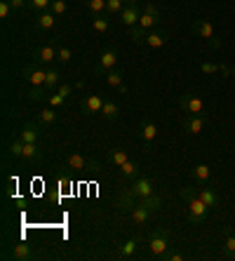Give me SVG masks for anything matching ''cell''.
Wrapping results in <instances>:
<instances>
[{
	"label": "cell",
	"mask_w": 235,
	"mask_h": 261,
	"mask_svg": "<svg viewBox=\"0 0 235 261\" xmlns=\"http://www.w3.org/2000/svg\"><path fill=\"white\" fill-rule=\"evenodd\" d=\"M10 153H12L14 158H24V141H21V137L10 144Z\"/></svg>",
	"instance_id": "37"
},
{
	"label": "cell",
	"mask_w": 235,
	"mask_h": 261,
	"mask_svg": "<svg viewBox=\"0 0 235 261\" xmlns=\"http://www.w3.org/2000/svg\"><path fill=\"white\" fill-rule=\"evenodd\" d=\"M137 200H139V198L132 193V189L122 191L120 198H118V210H120V212H132L134 205H137Z\"/></svg>",
	"instance_id": "19"
},
{
	"label": "cell",
	"mask_w": 235,
	"mask_h": 261,
	"mask_svg": "<svg viewBox=\"0 0 235 261\" xmlns=\"http://www.w3.org/2000/svg\"><path fill=\"white\" fill-rule=\"evenodd\" d=\"M163 261H184V254H181V252H167V254L163 256Z\"/></svg>",
	"instance_id": "45"
},
{
	"label": "cell",
	"mask_w": 235,
	"mask_h": 261,
	"mask_svg": "<svg viewBox=\"0 0 235 261\" xmlns=\"http://www.w3.org/2000/svg\"><path fill=\"white\" fill-rule=\"evenodd\" d=\"M49 5H52V0H29V7H31V10H40V12L49 10Z\"/></svg>",
	"instance_id": "40"
},
{
	"label": "cell",
	"mask_w": 235,
	"mask_h": 261,
	"mask_svg": "<svg viewBox=\"0 0 235 261\" xmlns=\"http://www.w3.org/2000/svg\"><path fill=\"white\" fill-rule=\"evenodd\" d=\"M64 101H66V99L61 97L59 92H55V94H49V97H47V106H52V109H59V106H64Z\"/></svg>",
	"instance_id": "41"
},
{
	"label": "cell",
	"mask_w": 235,
	"mask_h": 261,
	"mask_svg": "<svg viewBox=\"0 0 235 261\" xmlns=\"http://www.w3.org/2000/svg\"><path fill=\"white\" fill-rule=\"evenodd\" d=\"M47 97H49V90L45 85H42V87H31V90H29V99H31V101H47Z\"/></svg>",
	"instance_id": "26"
},
{
	"label": "cell",
	"mask_w": 235,
	"mask_h": 261,
	"mask_svg": "<svg viewBox=\"0 0 235 261\" xmlns=\"http://www.w3.org/2000/svg\"><path fill=\"white\" fill-rule=\"evenodd\" d=\"M49 10H52L57 17H64V14H66V0H52Z\"/></svg>",
	"instance_id": "39"
},
{
	"label": "cell",
	"mask_w": 235,
	"mask_h": 261,
	"mask_svg": "<svg viewBox=\"0 0 235 261\" xmlns=\"http://www.w3.org/2000/svg\"><path fill=\"white\" fill-rule=\"evenodd\" d=\"M71 57H73L71 47H66V45H59V52H57V61H59V64H68V61H71Z\"/></svg>",
	"instance_id": "38"
},
{
	"label": "cell",
	"mask_w": 235,
	"mask_h": 261,
	"mask_svg": "<svg viewBox=\"0 0 235 261\" xmlns=\"http://www.w3.org/2000/svg\"><path fill=\"white\" fill-rule=\"evenodd\" d=\"M167 40H169V33H167V31L153 29V31H148V36H146L144 45H146V47H151V49H158V47H163Z\"/></svg>",
	"instance_id": "16"
},
{
	"label": "cell",
	"mask_w": 235,
	"mask_h": 261,
	"mask_svg": "<svg viewBox=\"0 0 235 261\" xmlns=\"http://www.w3.org/2000/svg\"><path fill=\"white\" fill-rule=\"evenodd\" d=\"M193 33H195V36H200V38H205L207 43H210V47L217 49V52L223 47V43L219 40L217 36H214V29H212V24L207 21V19H195V21H193Z\"/></svg>",
	"instance_id": "4"
},
{
	"label": "cell",
	"mask_w": 235,
	"mask_h": 261,
	"mask_svg": "<svg viewBox=\"0 0 235 261\" xmlns=\"http://www.w3.org/2000/svg\"><path fill=\"white\" fill-rule=\"evenodd\" d=\"M24 158L40 160V148H38V144H24Z\"/></svg>",
	"instance_id": "35"
},
{
	"label": "cell",
	"mask_w": 235,
	"mask_h": 261,
	"mask_svg": "<svg viewBox=\"0 0 235 261\" xmlns=\"http://www.w3.org/2000/svg\"><path fill=\"white\" fill-rule=\"evenodd\" d=\"M103 103H106V99H101L99 94H87L80 101V109H83L85 116H94V113H101Z\"/></svg>",
	"instance_id": "11"
},
{
	"label": "cell",
	"mask_w": 235,
	"mask_h": 261,
	"mask_svg": "<svg viewBox=\"0 0 235 261\" xmlns=\"http://www.w3.org/2000/svg\"><path fill=\"white\" fill-rule=\"evenodd\" d=\"M158 137V125L151 120V118H141L139 120V139L144 141L146 146H151Z\"/></svg>",
	"instance_id": "9"
},
{
	"label": "cell",
	"mask_w": 235,
	"mask_h": 261,
	"mask_svg": "<svg viewBox=\"0 0 235 261\" xmlns=\"http://www.w3.org/2000/svg\"><path fill=\"white\" fill-rule=\"evenodd\" d=\"M10 5H12L14 12H21L24 7H29V0H10Z\"/></svg>",
	"instance_id": "43"
},
{
	"label": "cell",
	"mask_w": 235,
	"mask_h": 261,
	"mask_svg": "<svg viewBox=\"0 0 235 261\" xmlns=\"http://www.w3.org/2000/svg\"><path fill=\"white\" fill-rule=\"evenodd\" d=\"M61 85V71L59 68H47V78H45V87L49 92L55 90V87Z\"/></svg>",
	"instance_id": "23"
},
{
	"label": "cell",
	"mask_w": 235,
	"mask_h": 261,
	"mask_svg": "<svg viewBox=\"0 0 235 261\" xmlns=\"http://www.w3.org/2000/svg\"><path fill=\"white\" fill-rule=\"evenodd\" d=\"M198 195H200V200L205 202L210 210H214V207L219 205V195L214 193L212 189H207V186H200V191H198Z\"/></svg>",
	"instance_id": "22"
},
{
	"label": "cell",
	"mask_w": 235,
	"mask_h": 261,
	"mask_svg": "<svg viewBox=\"0 0 235 261\" xmlns=\"http://www.w3.org/2000/svg\"><path fill=\"white\" fill-rule=\"evenodd\" d=\"M103 78H106V83H109L111 87H122V71L120 68H111Z\"/></svg>",
	"instance_id": "29"
},
{
	"label": "cell",
	"mask_w": 235,
	"mask_h": 261,
	"mask_svg": "<svg viewBox=\"0 0 235 261\" xmlns=\"http://www.w3.org/2000/svg\"><path fill=\"white\" fill-rule=\"evenodd\" d=\"M176 103H179V109L184 111V113H195V116H202V113H205V103H202L200 97H195V94H181V97L176 99Z\"/></svg>",
	"instance_id": "7"
},
{
	"label": "cell",
	"mask_w": 235,
	"mask_h": 261,
	"mask_svg": "<svg viewBox=\"0 0 235 261\" xmlns=\"http://www.w3.org/2000/svg\"><path fill=\"white\" fill-rule=\"evenodd\" d=\"M66 165L75 172H99V163L94 158H87L83 153H71L66 155Z\"/></svg>",
	"instance_id": "6"
},
{
	"label": "cell",
	"mask_w": 235,
	"mask_h": 261,
	"mask_svg": "<svg viewBox=\"0 0 235 261\" xmlns=\"http://www.w3.org/2000/svg\"><path fill=\"white\" fill-rule=\"evenodd\" d=\"M198 191H200V186L198 189H195V186H184V189L179 191L181 200L186 202V207H188V221L195 224V226H200L207 217H210V207L200 200Z\"/></svg>",
	"instance_id": "1"
},
{
	"label": "cell",
	"mask_w": 235,
	"mask_h": 261,
	"mask_svg": "<svg viewBox=\"0 0 235 261\" xmlns=\"http://www.w3.org/2000/svg\"><path fill=\"white\" fill-rule=\"evenodd\" d=\"M111 68H118V52H115V47H106L101 52V57H99V66H97V75L103 78Z\"/></svg>",
	"instance_id": "8"
},
{
	"label": "cell",
	"mask_w": 235,
	"mask_h": 261,
	"mask_svg": "<svg viewBox=\"0 0 235 261\" xmlns=\"http://www.w3.org/2000/svg\"><path fill=\"white\" fill-rule=\"evenodd\" d=\"M40 127L38 125H33V122H26L24 127H21V132H19V137H21V141L24 144H38V139H40Z\"/></svg>",
	"instance_id": "18"
},
{
	"label": "cell",
	"mask_w": 235,
	"mask_h": 261,
	"mask_svg": "<svg viewBox=\"0 0 235 261\" xmlns=\"http://www.w3.org/2000/svg\"><path fill=\"white\" fill-rule=\"evenodd\" d=\"M85 5H87V10H90L94 17L106 12V0H85Z\"/></svg>",
	"instance_id": "32"
},
{
	"label": "cell",
	"mask_w": 235,
	"mask_h": 261,
	"mask_svg": "<svg viewBox=\"0 0 235 261\" xmlns=\"http://www.w3.org/2000/svg\"><path fill=\"white\" fill-rule=\"evenodd\" d=\"M127 151H122V148H113V151H111V163L113 165H118V167H120V165H125L127 163Z\"/></svg>",
	"instance_id": "36"
},
{
	"label": "cell",
	"mask_w": 235,
	"mask_h": 261,
	"mask_svg": "<svg viewBox=\"0 0 235 261\" xmlns=\"http://www.w3.org/2000/svg\"><path fill=\"white\" fill-rule=\"evenodd\" d=\"M120 174L125 176V179H137V176L141 174V165H139L137 160H127L125 165H120Z\"/></svg>",
	"instance_id": "21"
},
{
	"label": "cell",
	"mask_w": 235,
	"mask_h": 261,
	"mask_svg": "<svg viewBox=\"0 0 235 261\" xmlns=\"http://www.w3.org/2000/svg\"><path fill=\"white\" fill-rule=\"evenodd\" d=\"M38 120L42 122V125H55L57 120H59V116L55 113V109L49 106V109H42L40 113H38Z\"/></svg>",
	"instance_id": "27"
},
{
	"label": "cell",
	"mask_w": 235,
	"mask_h": 261,
	"mask_svg": "<svg viewBox=\"0 0 235 261\" xmlns=\"http://www.w3.org/2000/svg\"><path fill=\"white\" fill-rule=\"evenodd\" d=\"M24 78L31 87H42L45 85V78H47V71L40 66H24Z\"/></svg>",
	"instance_id": "10"
},
{
	"label": "cell",
	"mask_w": 235,
	"mask_h": 261,
	"mask_svg": "<svg viewBox=\"0 0 235 261\" xmlns=\"http://www.w3.org/2000/svg\"><path fill=\"white\" fill-rule=\"evenodd\" d=\"M158 24H160V10H158L155 3L146 0L144 7H141V19H139V26H141L144 31H153Z\"/></svg>",
	"instance_id": "5"
},
{
	"label": "cell",
	"mask_w": 235,
	"mask_h": 261,
	"mask_svg": "<svg viewBox=\"0 0 235 261\" xmlns=\"http://www.w3.org/2000/svg\"><path fill=\"white\" fill-rule=\"evenodd\" d=\"M141 0H125V5H139Z\"/></svg>",
	"instance_id": "46"
},
{
	"label": "cell",
	"mask_w": 235,
	"mask_h": 261,
	"mask_svg": "<svg viewBox=\"0 0 235 261\" xmlns=\"http://www.w3.org/2000/svg\"><path fill=\"white\" fill-rule=\"evenodd\" d=\"M125 10V0H106V12H109V17H120V12Z\"/></svg>",
	"instance_id": "30"
},
{
	"label": "cell",
	"mask_w": 235,
	"mask_h": 261,
	"mask_svg": "<svg viewBox=\"0 0 235 261\" xmlns=\"http://www.w3.org/2000/svg\"><path fill=\"white\" fill-rule=\"evenodd\" d=\"M230 78H235V66H233V68H230Z\"/></svg>",
	"instance_id": "47"
},
{
	"label": "cell",
	"mask_w": 235,
	"mask_h": 261,
	"mask_svg": "<svg viewBox=\"0 0 235 261\" xmlns=\"http://www.w3.org/2000/svg\"><path fill=\"white\" fill-rule=\"evenodd\" d=\"M10 256L17 261H31L33 259V249H31V245H26V243H14L12 254Z\"/></svg>",
	"instance_id": "20"
},
{
	"label": "cell",
	"mask_w": 235,
	"mask_h": 261,
	"mask_svg": "<svg viewBox=\"0 0 235 261\" xmlns=\"http://www.w3.org/2000/svg\"><path fill=\"white\" fill-rule=\"evenodd\" d=\"M193 176H195V181H198L200 186H205L207 179H210V167H207V165H195V167H193Z\"/></svg>",
	"instance_id": "28"
},
{
	"label": "cell",
	"mask_w": 235,
	"mask_h": 261,
	"mask_svg": "<svg viewBox=\"0 0 235 261\" xmlns=\"http://www.w3.org/2000/svg\"><path fill=\"white\" fill-rule=\"evenodd\" d=\"M148 249H151L153 259H163V256L169 252V233L165 231V228L153 231L151 238H148Z\"/></svg>",
	"instance_id": "3"
},
{
	"label": "cell",
	"mask_w": 235,
	"mask_h": 261,
	"mask_svg": "<svg viewBox=\"0 0 235 261\" xmlns=\"http://www.w3.org/2000/svg\"><path fill=\"white\" fill-rule=\"evenodd\" d=\"M57 26V14L52 10H45V12L38 14L36 19V29L38 31H52Z\"/></svg>",
	"instance_id": "17"
},
{
	"label": "cell",
	"mask_w": 235,
	"mask_h": 261,
	"mask_svg": "<svg viewBox=\"0 0 235 261\" xmlns=\"http://www.w3.org/2000/svg\"><path fill=\"white\" fill-rule=\"evenodd\" d=\"M57 92H59L61 97L66 99V97H71V92H73V87H71V85H68V83H61V85H59V87H57Z\"/></svg>",
	"instance_id": "44"
},
{
	"label": "cell",
	"mask_w": 235,
	"mask_h": 261,
	"mask_svg": "<svg viewBox=\"0 0 235 261\" xmlns=\"http://www.w3.org/2000/svg\"><path fill=\"white\" fill-rule=\"evenodd\" d=\"M92 26L97 33H106L109 31V17H103V14H97V17L92 19Z\"/></svg>",
	"instance_id": "33"
},
{
	"label": "cell",
	"mask_w": 235,
	"mask_h": 261,
	"mask_svg": "<svg viewBox=\"0 0 235 261\" xmlns=\"http://www.w3.org/2000/svg\"><path fill=\"white\" fill-rule=\"evenodd\" d=\"M57 52H59V47H55V45H42L33 52V59L42 66H52V61L57 59Z\"/></svg>",
	"instance_id": "14"
},
{
	"label": "cell",
	"mask_w": 235,
	"mask_h": 261,
	"mask_svg": "<svg viewBox=\"0 0 235 261\" xmlns=\"http://www.w3.org/2000/svg\"><path fill=\"white\" fill-rule=\"evenodd\" d=\"M139 19H141V7L139 5H125V10L120 12V24L127 29L139 26Z\"/></svg>",
	"instance_id": "15"
},
{
	"label": "cell",
	"mask_w": 235,
	"mask_h": 261,
	"mask_svg": "<svg viewBox=\"0 0 235 261\" xmlns=\"http://www.w3.org/2000/svg\"><path fill=\"white\" fill-rule=\"evenodd\" d=\"M160 207H163V198L153 193V195H148V198H141V200L134 205V210L129 212V219H132V224L139 228V226H144L146 221L151 219V214L158 212Z\"/></svg>",
	"instance_id": "2"
},
{
	"label": "cell",
	"mask_w": 235,
	"mask_h": 261,
	"mask_svg": "<svg viewBox=\"0 0 235 261\" xmlns=\"http://www.w3.org/2000/svg\"><path fill=\"white\" fill-rule=\"evenodd\" d=\"M129 189H132V193L137 195L139 200H141V198H148V195L155 193V189H153V181L148 179V176H137Z\"/></svg>",
	"instance_id": "13"
},
{
	"label": "cell",
	"mask_w": 235,
	"mask_h": 261,
	"mask_svg": "<svg viewBox=\"0 0 235 261\" xmlns=\"http://www.w3.org/2000/svg\"><path fill=\"white\" fill-rule=\"evenodd\" d=\"M137 249H139V240H137V238H134V240H127V243L120 247V256H122V259H132V256L137 254Z\"/></svg>",
	"instance_id": "25"
},
{
	"label": "cell",
	"mask_w": 235,
	"mask_h": 261,
	"mask_svg": "<svg viewBox=\"0 0 235 261\" xmlns=\"http://www.w3.org/2000/svg\"><path fill=\"white\" fill-rule=\"evenodd\" d=\"M129 36H132V40L137 45H144L146 36H148V31H144L141 26H132V29H129Z\"/></svg>",
	"instance_id": "34"
},
{
	"label": "cell",
	"mask_w": 235,
	"mask_h": 261,
	"mask_svg": "<svg viewBox=\"0 0 235 261\" xmlns=\"http://www.w3.org/2000/svg\"><path fill=\"white\" fill-rule=\"evenodd\" d=\"M101 116H103V120H115V118L120 116V106H118L115 101H111V99H109V101L103 103Z\"/></svg>",
	"instance_id": "24"
},
{
	"label": "cell",
	"mask_w": 235,
	"mask_h": 261,
	"mask_svg": "<svg viewBox=\"0 0 235 261\" xmlns=\"http://www.w3.org/2000/svg\"><path fill=\"white\" fill-rule=\"evenodd\" d=\"M223 256L226 259H235V233L226 236V240H223Z\"/></svg>",
	"instance_id": "31"
},
{
	"label": "cell",
	"mask_w": 235,
	"mask_h": 261,
	"mask_svg": "<svg viewBox=\"0 0 235 261\" xmlns=\"http://www.w3.org/2000/svg\"><path fill=\"white\" fill-rule=\"evenodd\" d=\"M205 125H207L205 113L202 116H195V113H186L184 116V132H188V134H200L205 129Z\"/></svg>",
	"instance_id": "12"
},
{
	"label": "cell",
	"mask_w": 235,
	"mask_h": 261,
	"mask_svg": "<svg viewBox=\"0 0 235 261\" xmlns=\"http://www.w3.org/2000/svg\"><path fill=\"white\" fill-rule=\"evenodd\" d=\"M12 5H10V0H0V19H7L12 14Z\"/></svg>",
	"instance_id": "42"
}]
</instances>
